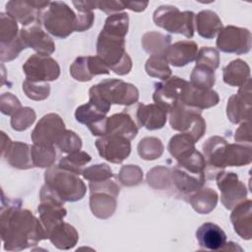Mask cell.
<instances>
[{
	"label": "cell",
	"mask_w": 252,
	"mask_h": 252,
	"mask_svg": "<svg viewBox=\"0 0 252 252\" xmlns=\"http://www.w3.org/2000/svg\"><path fill=\"white\" fill-rule=\"evenodd\" d=\"M171 37L156 32H146L142 37V46L151 55L164 54L167 47L170 45Z\"/></svg>",
	"instance_id": "35"
},
{
	"label": "cell",
	"mask_w": 252,
	"mask_h": 252,
	"mask_svg": "<svg viewBox=\"0 0 252 252\" xmlns=\"http://www.w3.org/2000/svg\"><path fill=\"white\" fill-rule=\"evenodd\" d=\"M196 65H203L216 70L220 65L219 51L209 46L202 47L197 53Z\"/></svg>",
	"instance_id": "46"
},
{
	"label": "cell",
	"mask_w": 252,
	"mask_h": 252,
	"mask_svg": "<svg viewBox=\"0 0 252 252\" xmlns=\"http://www.w3.org/2000/svg\"><path fill=\"white\" fill-rule=\"evenodd\" d=\"M223 82L232 87L243 86L250 78V67L241 60L235 59L223 68Z\"/></svg>",
	"instance_id": "31"
},
{
	"label": "cell",
	"mask_w": 252,
	"mask_h": 252,
	"mask_svg": "<svg viewBox=\"0 0 252 252\" xmlns=\"http://www.w3.org/2000/svg\"><path fill=\"white\" fill-rule=\"evenodd\" d=\"M110 106L111 105L99 101L89 99V102L76 109V120L87 125L88 128H91L106 118V114L109 111Z\"/></svg>",
	"instance_id": "26"
},
{
	"label": "cell",
	"mask_w": 252,
	"mask_h": 252,
	"mask_svg": "<svg viewBox=\"0 0 252 252\" xmlns=\"http://www.w3.org/2000/svg\"><path fill=\"white\" fill-rule=\"evenodd\" d=\"M0 40L1 45H6L14 41L18 37V25L17 21L10 15L1 13L0 15Z\"/></svg>",
	"instance_id": "41"
},
{
	"label": "cell",
	"mask_w": 252,
	"mask_h": 252,
	"mask_svg": "<svg viewBox=\"0 0 252 252\" xmlns=\"http://www.w3.org/2000/svg\"><path fill=\"white\" fill-rule=\"evenodd\" d=\"M42 24L52 35L65 38L77 29V15L61 1L50 2L47 10L42 14Z\"/></svg>",
	"instance_id": "5"
},
{
	"label": "cell",
	"mask_w": 252,
	"mask_h": 252,
	"mask_svg": "<svg viewBox=\"0 0 252 252\" xmlns=\"http://www.w3.org/2000/svg\"><path fill=\"white\" fill-rule=\"evenodd\" d=\"M92 158L89 154L82 151L70 153L68 156L62 158L59 161V166L66 170H69L77 175L82 174L84 166L91 161Z\"/></svg>",
	"instance_id": "37"
},
{
	"label": "cell",
	"mask_w": 252,
	"mask_h": 252,
	"mask_svg": "<svg viewBox=\"0 0 252 252\" xmlns=\"http://www.w3.org/2000/svg\"><path fill=\"white\" fill-rule=\"evenodd\" d=\"M217 184L221 192L220 201L226 209L231 210L246 199L247 189L234 172L220 171L217 174Z\"/></svg>",
	"instance_id": "12"
},
{
	"label": "cell",
	"mask_w": 252,
	"mask_h": 252,
	"mask_svg": "<svg viewBox=\"0 0 252 252\" xmlns=\"http://www.w3.org/2000/svg\"><path fill=\"white\" fill-rule=\"evenodd\" d=\"M35 120V112L31 107H21L11 118V126L16 131L28 129Z\"/></svg>",
	"instance_id": "42"
},
{
	"label": "cell",
	"mask_w": 252,
	"mask_h": 252,
	"mask_svg": "<svg viewBox=\"0 0 252 252\" xmlns=\"http://www.w3.org/2000/svg\"><path fill=\"white\" fill-rule=\"evenodd\" d=\"M82 174L85 179L90 181V183H99L113 177L111 168L105 163L94 164L87 167L84 169Z\"/></svg>",
	"instance_id": "43"
},
{
	"label": "cell",
	"mask_w": 252,
	"mask_h": 252,
	"mask_svg": "<svg viewBox=\"0 0 252 252\" xmlns=\"http://www.w3.org/2000/svg\"><path fill=\"white\" fill-rule=\"evenodd\" d=\"M66 131L62 118L55 113L44 115L32 132L31 138L34 145L41 147L57 146Z\"/></svg>",
	"instance_id": "8"
},
{
	"label": "cell",
	"mask_w": 252,
	"mask_h": 252,
	"mask_svg": "<svg viewBox=\"0 0 252 252\" xmlns=\"http://www.w3.org/2000/svg\"><path fill=\"white\" fill-rule=\"evenodd\" d=\"M227 142L219 136L209 138L203 145L204 158L211 169L221 170L224 168L223 156Z\"/></svg>",
	"instance_id": "27"
},
{
	"label": "cell",
	"mask_w": 252,
	"mask_h": 252,
	"mask_svg": "<svg viewBox=\"0 0 252 252\" xmlns=\"http://www.w3.org/2000/svg\"><path fill=\"white\" fill-rule=\"evenodd\" d=\"M194 138L186 133H180L173 136L168 144V151L170 155L178 160L191 155L195 149Z\"/></svg>",
	"instance_id": "34"
},
{
	"label": "cell",
	"mask_w": 252,
	"mask_h": 252,
	"mask_svg": "<svg viewBox=\"0 0 252 252\" xmlns=\"http://www.w3.org/2000/svg\"><path fill=\"white\" fill-rule=\"evenodd\" d=\"M198 45L192 40H181L170 44L164 52L168 62L175 67L185 66L197 57Z\"/></svg>",
	"instance_id": "22"
},
{
	"label": "cell",
	"mask_w": 252,
	"mask_h": 252,
	"mask_svg": "<svg viewBox=\"0 0 252 252\" xmlns=\"http://www.w3.org/2000/svg\"><path fill=\"white\" fill-rule=\"evenodd\" d=\"M143 179L142 169L133 164L124 165L119 172V180L123 185L133 186L139 184Z\"/></svg>",
	"instance_id": "47"
},
{
	"label": "cell",
	"mask_w": 252,
	"mask_h": 252,
	"mask_svg": "<svg viewBox=\"0 0 252 252\" xmlns=\"http://www.w3.org/2000/svg\"><path fill=\"white\" fill-rule=\"evenodd\" d=\"M32 157L34 166L50 167L56 159V152L54 147H41L33 144L32 146Z\"/></svg>",
	"instance_id": "40"
},
{
	"label": "cell",
	"mask_w": 252,
	"mask_h": 252,
	"mask_svg": "<svg viewBox=\"0 0 252 252\" xmlns=\"http://www.w3.org/2000/svg\"><path fill=\"white\" fill-rule=\"evenodd\" d=\"M163 152V145L159 139L146 137L138 145V154L143 159L153 160L158 158Z\"/></svg>",
	"instance_id": "38"
},
{
	"label": "cell",
	"mask_w": 252,
	"mask_h": 252,
	"mask_svg": "<svg viewBox=\"0 0 252 252\" xmlns=\"http://www.w3.org/2000/svg\"><path fill=\"white\" fill-rule=\"evenodd\" d=\"M57 147L61 150V152L70 154L80 151V149L82 148V140L75 132L71 130H66L61 140L57 144Z\"/></svg>",
	"instance_id": "48"
},
{
	"label": "cell",
	"mask_w": 252,
	"mask_h": 252,
	"mask_svg": "<svg viewBox=\"0 0 252 252\" xmlns=\"http://www.w3.org/2000/svg\"><path fill=\"white\" fill-rule=\"evenodd\" d=\"M153 20L157 26L169 32L181 33L188 38L194 35L195 14L191 11L180 12L174 6L163 5L154 12Z\"/></svg>",
	"instance_id": "6"
},
{
	"label": "cell",
	"mask_w": 252,
	"mask_h": 252,
	"mask_svg": "<svg viewBox=\"0 0 252 252\" xmlns=\"http://www.w3.org/2000/svg\"><path fill=\"white\" fill-rule=\"evenodd\" d=\"M89 94L109 104L131 105L139 98V91L134 85L117 79L103 80L93 86Z\"/></svg>",
	"instance_id": "4"
},
{
	"label": "cell",
	"mask_w": 252,
	"mask_h": 252,
	"mask_svg": "<svg viewBox=\"0 0 252 252\" xmlns=\"http://www.w3.org/2000/svg\"><path fill=\"white\" fill-rule=\"evenodd\" d=\"M21 108L20 100L11 93H6L1 95V111L6 115H13Z\"/></svg>",
	"instance_id": "50"
},
{
	"label": "cell",
	"mask_w": 252,
	"mask_h": 252,
	"mask_svg": "<svg viewBox=\"0 0 252 252\" xmlns=\"http://www.w3.org/2000/svg\"><path fill=\"white\" fill-rule=\"evenodd\" d=\"M2 157L6 158L7 162L19 169H28L33 167V161L32 157V146L22 142L7 143V148L2 150Z\"/></svg>",
	"instance_id": "19"
},
{
	"label": "cell",
	"mask_w": 252,
	"mask_h": 252,
	"mask_svg": "<svg viewBox=\"0 0 252 252\" xmlns=\"http://www.w3.org/2000/svg\"><path fill=\"white\" fill-rule=\"evenodd\" d=\"M251 94V79H249L240 87L237 94L229 97L226 106V114L232 123L238 124L240 122L250 121L252 108Z\"/></svg>",
	"instance_id": "15"
},
{
	"label": "cell",
	"mask_w": 252,
	"mask_h": 252,
	"mask_svg": "<svg viewBox=\"0 0 252 252\" xmlns=\"http://www.w3.org/2000/svg\"><path fill=\"white\" fill-rule=\"evenodd\" d=\"M251 40V32L247 29L227 26L219 32L217 46L222 52L240 55L250 51Z\"/></svg>",
	"instance_id": "11"
},
{
	"label": "cell",
	"mask_w": 252,
	"mask_h": 252,
	"mask_svg": "<svg viewBox=\"0 0 252 252\" xmlns=\"http://www.w3.org/2000/svg\"><path fill=\"white\" fill-rule=\"evenodd\" d=\"M25 45L21 39V37L18 35V37L12 41L9 44L6 45H1V50H0V55H1V61H11L15 59L19 53L25 49Z\"/></svg>",
	"instance_id": "49"
},
{
	"label": "cell",
	"mask_w": 252,
	"mask_h": 252,
	"mask_svg": "<svg viewBox=\"0 0 252 252\" xmlns=\"http://www.w3.org/2000/svg\"><path fill=\"white\" fill-rule=\"evenodd\" d=\"M168 172L169 170L162 166L153 168L148 174L149 185L158 189L167 188L169 181H171V174H168Z\"/></svg>",
	"instance_id": "45"
},
{
	"label": "cell",
	"mask_w": 252,
	"mask_h": 252,
	"mask_svg": "<svg viewBox=\"0 0 252 252\" xmlns=\"http://www.w3.org/2000/svg\"><path fill=\"white\" fill-rule=\"evenodd\" d=\"M107 134L120 135L132 140L138 134V127L129 114L120 112L104 119L102 136Z\"/></svg>",
	"instance_id": "23"
},
{
	"label": "cell",
	"mask_w": 252,
	"mask_h": 252,
	"mask_svg": "<svg viewBox=\"0 0 252 252\" xmlns=\"http://www.w3.org/2000/svg\"><path fill=\"white\" fill-rule=\"evenodd\" d=\"M97 8L103 11L104 13L112 15V13H118V11H121L126 8L125 3L122 1H97Z\"/></svg>",
	"instance_id": "52"
},
{
	"label": "cell",
	"mask_w": 252,
	"mask_h": 252,
	"mask_svg": "<svg viewBox=\"0 0 252 252\" xmlns=\"http://www.w3.org/2000/svg\"><path fill=\"white\" fill-rule=\"evenodd\" d=\"M188 86L189 82L182 78L169 77L163 82L156 84L153 98L156 103L165 108L168 112L175 104L182 102Z\"/></svg>",
	"instance_id": "9"
},
{
	"label": "cell",
	"mask_w": 252,
	"mask_h": 252,
	"mask_svg": "<svg viewBox=\"0 0 252 252\" xmlns=\"http://www.w3.org/2000/svg\"><path fill=\"white\" fill-rule=\"evenodd\" d=\"M26 80L44 83L56 80L60 75L58 63L50 56L33 54L23 65Z\"/></svg>",
	"instance_id": "10"
},
{
	"label": "cell",
	"mask_w": 252,
	"mask_h": 252,
	"mask_svg": "<svg viewBox=\"0 0 252 252\" xmlns=\"http://www.w3.org/2000/svg\"><path fill=\"white\" fill-rule=\"evenodd\" d=\"M1 236L4 249L20 251L47 239L42 223L29 210L21 209V202L8 200L1 208Z\"/></svg>",
	"instance_id": "1"
},
{
	"label": "cell",
	"mask_w": 252,
	"mask_h": 252,
	"mask_svg": "<svg viewBox=\"0 0 252 252\" xmlns=\"http://www.w3.org/2000/svg\"><path fill=\"white\" fill-rule=\"evenodd\" d=\"M234 139L239 143L247 142L249 145L251 144V128H250L249 121H245L241 123V125L235 132Z\"/></svg>",
	"instance_id": "53"
},
{
	"label": "cell",
	"mask_w": 252,
	"mask_h": 252,
	"mask_svg": "<svg viewBox=\"0 0 252 252\" xmlns=\"http://www.w3.org/2000/svg\"><path fill=\"white\" fill-rule=\"evenodd\" d=\"M252 160V150L250 145L227 144L223 156V165L242 166L249 164Z\"/></svg>",
	"instance_id": "32"
},
{
	"label": "cell",
	"mask_w": 252,
	"mask_h": 252,
	"mask_svg": "<svg viewBox=\"0 0 252 252\" xmlns=\"http://www.w3.org/2000/svg\"><path fill=\"white\" fill-rule=\"evenodd\" d=\"M50 2L43 1H9L6 4V12L23 26L40 25L42 23V10L47 8Z\"/></svg>",
	"instance_id": "14"
},
{
	"label": "cell",
	"mask_w": 252,
	"mask_h": 252,
	"mask_svg": "<svg viewBox=\"0 0 252 252\" xmlns=\"http://www.w3.org/2000/svg\"><path fill=\"white\" fill-rule=\"evenodd\" d=\"M109 68L98 56H80L70 66L71 76L80 82L91 81L94 76L108 74Z\"/></svg>",
	"instance_id": "17"
},
{
	"label": "cell",
	"mask_w": 252,
	"mask_h": 252,
	"mask_svg": "<svg viewBox=\"0 0 252 252\" xmlns=\"http://www.w3.org/2000/svg\"><path fill=\"white\" fill-rule=\"evenodd\" d=\"M234 231L243 239L249 240L252 237V202L243 200L238 203L230 215Z\"/></svg>",
	"instance_id": "21"
},
{
	"label": "cell",
	"mask_w": 252,
	"mask_h": 252,
	"mask_svg": "<svg viewBox=\"0 0 252 252\" xmlns=\"http://www.w3.org/2000/svg\"><path fill=\"white\" fill-rule=\"evenodd\" d=\"M190 84L199 89H211L215 85V70L203 66L196 65L191 73Z\"/></svg>",
	"instance_id": "39"
},
{
	"label": "cell",
	"mask_w": 252,
	"mask_h": 252,
	"mask_svg": "<svg viewBox=\"0 0 252 252\" xmlns=\"http://www.w3.org/2000/svg\"><path fill=\"white\" fill-rule=\"evenodd\" d=\"M146 72L149 76L160 80H166L171 76V70L164 54H153L147 60L145 65Z\"/></svg>",
	"instance_id": "36"
},
{
	"label": "cell",
	"mask_w": 252,
	"mask_h": 252,
	"mask_svg": "<svg viewBox=\"0 0 252 252\" xmlns=\"http://www.w3.org/2000/svg\"><path fill=\"white\" fill-rule=\"evenodd\" d=\"M45 184L49 186L63 202L81 200L87 191L85 183L77 174L61 168L59 165L50 166L44 173Z\"/></svg>",
	"instance_id": "3"
},
{
	"label": "cell",
	"mask_w": 252,
	"mask_h": 252,
	"mask_svg": "<svg viewBox=\"0 0 252 252\" xmlns=\"http://www.w3.org/2000/svg\"><path fill=\"white\" fill-rule=\"evenodd\" d=\"M25 47H31L37 54L48 56L55 50V44L50 36L43 32L40 25H32L22 29L19 32Z\"/></svg>",
	"instance_id": "16"
},
{
	"label": "cell",
	"mask_w": 252,
	"mask_h": 252,
	"mask_svg": "<svg viewBox=\"0 0 252 252\" xmlns=\"http://www.w3.org/2000/svg\"><path fill=\"white\" fill-rule=\"evenodd\" d=\"M126 8L135 11V12H141L144 11L145 8L148 6V2H137V1H127L124 2Z\"/></svg>",
	"instance_id": "54"
},
{
	"label": "cell",
	"mask_w": 252,
	"mask_h": 252,
	"mask_svg": "<svg viewBox=\"0 0 252 252\" xmlns=\"http://www.w3.org/2000/svg\"><path fill=\"white\" fill-rule=\"evenodd\" d=\"M192 208L199 214H209L217 206L218 194L211 188H200L189 196Z\"/></svg>",
	"instance_id": "33"
},
{
	"label": "cell",
	"mask_w": 252,
	"mask_h": 252,
	"mask_svg": "<svg viewBox=\"0 0 252 252\" xmlns=\"http://www.w3.org/2000/svg\"><path fill=\"white\" fill-rule=\"evenodd\" d=\"M125 34L102 29L97 37L96 52L103 63L115 74L126 75L132 69V60L125 50Z\"/></svg>",
	"instance_id": "2"
},
{
	"label": "cell",
	"mask_w": 252,
	"mask_h": 252,
	"mask_svg": "<svg viewBox=\"0 0 252 252\" xmlns=\"http://www.w3.org/2000/svg\"><path fill=\"white\" fill-rule=\"evenodd\" d=\"M116 197L102 191L91 193L90 207L93 214L99 219L111 217L116 209Z\"/></svg>",
	"instance_id": "30"
},
{
	"label": "cell",
	"mask_w": 252,
	"mask_h": 252,
	"mask_svg": "<svg viewBox=\"0 0 252 252\" xmlns=\"http://www.w3.org/2000/svg\"><path fill=\"white\" fill-rule=\"evenodd\" d=\"M168 113L172 129L191 135L196 142L204 135L206 122L201 116V110L177 103Z\"/></svg>",
	"instance_id": "7"
},
{
	"label": "cell",
	"mask_w": 252,
	"mask_h": 252,
	"mask_svg": "<svg viewBox=\"0 0 252 252\" xmlns=\"http://www.w3.org/2000/svg\"><path fill=\"white\" fill-rule=\"evenodd\" d=\"M220 100L219 94L212 89H199L193 87L190 83L183 96V104L196 108L198 110H203L206 108L213 107L218 104Z\"/></svg>",
	"instance_id": "25"
},
{
	"label": "cell",
	"mask_w": 252,
	"mask_h": 252,
	"mask_svg": "<svg viewBox=\"0 0 252 252\" xmlns=\"http://www.w3.org/2000/svg\"><path fill=\"white\" fill-rule=\"evenodd\" d=\"M196 238L201 248L211 251L221 250L226 243L225 232L214 222L203 223L196 231Z\"/></svg>",
	"instance_id": "20"
},
{
	"label": "cell",
	"mask_w": 252,
	"mask_h": 252,
	"mask_svg": "<svg viewBox=\"0 0 252 252\" xmlns=\"http://www.w3.org/2000/svg\"><path fill=\"white\" fill-rule=\"evenodd\" d=\"M47 238L58 249L68 250L77 244L79 234L73 225L61 221L50 230Z\"/></svg>",
	"instance_id": "28"
},
{
	"label": "cell",
	"mask_w": 252,
	"mask_h": 252,
	"mask_svg": "<svg viewBox=\"0 0 252 252\" xmlns=\"http://www.w3.org/2000/svg\"><path fill=\"white\" fill-rule=\"evenodd\" d=\"M167 110L158 103H141L137 109V119L148 130L161 129L166 122Z\"/></svg>",
	"instance_id": "24"
},
{
	"label": "cell",
	"mask_w": 252,
	"mask_h": 252,
	"mask_svg": "<svg viewBox=\"0 0 252 252\" xmlns=\"http://www.w3.org/2000/svg\"><path fill=\"white\" fill-rule=\"evenodd\" d=\"M23 91L29 98L33 100H42L48 97L50 93V86L47 82L35 83L25 80L23 83Z\"/></svg>",
	"instance_id": "44"
},
{
	"label": "cell",
	"mask_w": 252,
	"mask_h": 252,
	"mask_svg": "<svg viewBox=\"0 0 252 252\" xmlns=\"http://www.w3.org/2000/svg\"><path fill=\"white\" fill-rule=\"evenodd\" d=\"M195 27L199 35L206 39H212L220 32L222 24L215 12L204 10L195 16Z\"/></svg>",
	"instance_id": "29"
},
{
	"label": "cell",
	"mask_w": 252,
	"mask_h": 252,
	"mask_svg": "<svg viewBox=\"0 0 252 252\" xmlns=\"http://www.w3.org/2000/svg\"><path fill=\"white\" fill-rule=\"evenodd\" d=\"M206 180L205 172H196L176 164L171 172V181L175 188L184 196H190L203 187Z\"/></svg>",
	"instance_id": "18"
},
{
	"label": "cell",
	"mask_w": 252,
	"mask_h": 252,
	"mask_svg": "<svg viewBox=\"0 0 252 252\" xmlns=\"http://www.w3.org/2000/svg\"><path fill=\"white\" fill-rule=\"evenodd\" d=\"M94 16L92 11L87 12H80V14L77 16V32H84L86 30H89L94 23Z\"/></svg>",
	"instance_id": "51"
},
{
	"label": "cell",
	"mask_w": 252,
	"mask_h": 252,
	"mask_svg": "<svg viewBox=\"0 0 252 252\" xmlns=\"http://www.w3.org/2000/svg\"><path fill=\"white\" fill-rule=\"evenodd\" d=\"M95 147L99 156L112 163H121L131 153L130 140L115 134L101 136L95 141Z\"/></svg>",
	"instance_id": "13"
}]
</instances>
